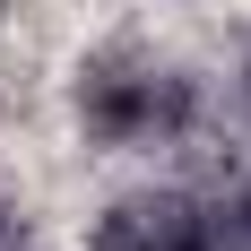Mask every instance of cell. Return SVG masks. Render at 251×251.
Here are the masks:
<instances>
[{
	"instance_id": "1",
	"label": "cell",
	"mask_w": 251,
	"mask_h": 251,
	"mask_svg": "<svg viewBox=\"0 0 251 251\" xmlns=\"http://www.w3.org/2000/svg\"><path fill=\"white\" fill-rule=\"evenodd\" d=\"M113 251H208V234L200 226H156V234H130V243H113Z\"/></svg>"
},
{
	"instance_id": "2",
	"label": "cell",
	"mask_w": 251,
	"mask_h": 251,
	"mask_svg": "<svg viewBox=\"0 0 251 251\" xmlns=\"http://www.w3.org/2000/svg\"><path fill=\"white\" fill-rule=\"evenodd\" d=\"M243 104H251V52H243Z\"/></svg>"
}]
</instances>
